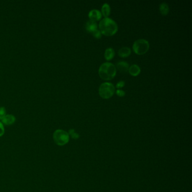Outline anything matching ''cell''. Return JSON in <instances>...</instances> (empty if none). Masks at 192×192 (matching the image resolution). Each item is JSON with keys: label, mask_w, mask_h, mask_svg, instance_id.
Here are the masks:
<instances>
[{"label": "cell", "mask_w": 192, "mask_h": 192, "mask_svg": "<svg viewBox=\"0 0 192 192\" xmlns=\"http://www.w3.org/2000/svg\"><path fill=\"white\" fill-rule=\"evenodd\" d=\"M99 27L101 34L106 36H112L118 31V25L116 22L109 18L101 20L99 23Z\"/></svg>", "instance_id": "6da1fadb"}, {"label": "cell", "mask_w": 192, "mask_h": 192, "mask_svg": "<svg viewBox=\"0 0 192 192\" xmlns=\"http://www.w3.org/2000/svg\"><path fill=\"white\" fill-rule=\"evenodd\" d=\"M117 69L115 65L111 63L106 62L102 64L99 69V74L101 79L109 81L115 77Z\"/></svg>", "instance_id": "7a4b0ae2"}, {"label": "cell", "mask_w": 192, "mask_h": 192, "mask_svg": "<svg viewBox=\"0 0 192 192\" xmlns=\"http://www.w3.org/2000/svg\"><path fill=\"white\" fill-rule=\"evenodd\" d=\"M115 92V87L110 82H104L100 85L99 89V93L103 99L111 98Z\"/></svg>", "instance_id": "3957f363"}, {"label": "cell", "mask_w": 192, "mask_h": 192, "mask_svg": "<svg viewBox=\"0 0 192 192\" xmlns=\"http://www.w3.org/2000/svg\"><path fill=\"white\" fill-rule=\"evenodd\" d=\"M132 48L135 53L137 55H144L149 50V43L145 39H139L134 43Z\"/></svg>", "instance_id": "277c9868"}, {"label": "cell", "mask_w": 192, "mask_h": 192, "mask_svg": "<svg viewBox=\"0 0 192 192\" xmlns=\"http://www.w3.org/2000/svg\"><path fill=\"white\" fill-rule=\"evenodd\" d=\"M53 139L55 144L59 146H63L69 142V135L65 131L57 130L53 134Z\"/></svg>", "instance_id": "5b68a950"}, {"label": "cell", "mask_w": 192, "mask_h": 192, "mask_svg": "<svg viewBox=\"0 0 192 192\" xmlns=\"http://www.w3.org/2000/svg\"><path fill=\"white\" fill-rule=\"evenodd\" d=\"M101 13L99 10H92L89 13V17L90 19L94 22L101 19Z\"/></svg>", "instance_id": "8992f818"}, {"label": "cell", "mask_w": 192, "mask_h": 192, "mask_svg": "<svg viewBox=\"0 0 192 192\" xmlns=\"http://www.w3.org/2000/svg\"><path fill=\"white\" fill-rule=\"evenodd\" d=\"M116 68H117V69L121 73H125L129 71V65L126 62L121 61L117 63Z\"/></svg>", "instance_id": "52a82bcc"}, {"label": "cell", "mask_w": 192, "mask_h": 192, "mask_svg": "<svg viewBox=\"0 0 192 192\" xmlns=\"http://www.w3.org/2000/svg\"><path fill=\"white\" fill-rule=\"evenodd\" d=\"M86 29L88 32L91 33L96 31V29H97V25L96 24V22L91 20L87 21L86 24Z\"/></svg>", "instance_id": "ba28073f"}, {"label": "cell", "mask_w": 192, "mask_h": 192, "mask_svg": "<svg viewBox=\"0 0 192 192\" xmlns=\"http://www.w3.org/2000/svg\"><path fill=\"white\" fill-rule=\"evenodd\" d=\"M129 72L131 76L136 77V76H138L140 73L141 70L138 65L133 64L131 65L129 68Z\"/></svg>", "instance_id": "9c48e42d"}, {"label": "cell", "mask_w": 192, "mask_h": 192, "mask_svg": "<svg viewBox=\"0 0 192 192\" xmlns=\"http://www.w3.org/2000/svg\"><path fill=\"white\" fill-rule=\"evenodd\" d=\"M131 54V49L127 47H124L118 50V54L121 58H126L130 56Z\"/></svg>", "instance_id": "30bf717a"}, {"label": "cell", "mask_w": 192, "mask_h": 192, "mask_svg": "<svg viewBox=\"0 0 192 192\" xmlns=\"http://www.w3.org/2000/svg\"><path fill=\"white\" fill-rule=\"evenodd\" d=\"M15 120V117L14 115H5L2 120V122L6 125H11L14 123Z\"/></svg>", "instance_id": "8fae6325"}, {"label": "cell", "mask_w": 192, "mask_h": 192, "mask_svg": "<svg viewBox=\"0 0 192 192\" xmlns=\"http://www.w3.org/2000/svg\"><path fill=\"white\" fill-rule=\"evenodd\" d=\"M115 52L113 48H109L106 49V51L104 53V57L106 60H108V61L111 60L115 57Z\"/></svg>", "instance_id": "7c38bea8"}, {"label": "cell", "mask_w": 192, "mask_h": 192, "mask_svg": "<svg viewBox=\"0 0 192 192\" xmlns=\"http://www.w3.org/2000/svg\"><path fill=\"white\" fill-rule=\"evenodd\" d=\"M111 13V8L109 5L108 4H104L103 5L102 8H101V15H103L105 18H108Z\"/></svg>", "instance_id": "4fadbf2b"}, {"label": "cell", "mask_w": 192, "mask_h": 192, "mask_svg": "<svg viewBox=\"0 0 192 192\" xmlns=\"http://www.w3.org/2000/svg\"><path fill=\"white\" fill-rule=\"evenodd\" d=\"M159 11L162 15H167L170 11L168 5L166 3H162L159 5Z\"/></svg>", "instance_id": "5bb4252c"}, {"label": "cell", "mask_w": 192, "mask_h": 192, "mask_svg": "<svg viewBox=\"0 0 192 192\" xmlns=\"http://www.w3.org/2000/svg\"><path fill=\"white\" fill-rule=\"evenodd\" d=\"M68 134H69V135H70L72 139H73L77 140L78 139H79V138H80V135L77 133L75 131V130L73 129L69 130Z\"/></svg>", "instance_id": "9a60e30c"}, {"label": "cell", "mask_w": 192, "mask_h": 192, "mask_svg": "<svg viewBox=\"0 0 192 192\" xmlns=\"http://www.w3.org/2000/svg\"><path fill=\"white\" fill-rule=\"evenodd\" d=\"M93 36L97 39H100L101 37V33L99 29H96L94 32L92 33Z\"/></svg>", "instance_id": "2e32d148"}, {"label": "cell", "mask_w": 192, "mask_h": 192, "mask_svg": "<svg viewBox=\"0 0 192 192\" xmlns=\"http://www.w3.org/2000/svg\"><path fill=\"white\" fill-rule=\"evenodd\" d=\"M6 115V110L4 107H0V120H2Z\"/></svg>", "instance_id": "e0dca14e"}, {"label": "cell", "mask_w": 192, "mask_h": 192, "mask_svg": "<svg viewBox=\"0 0 192 192\" xmlns=\"http://www.w3.org/2000/svg\"><path fill=\"white\" fill-rule=\"evenodd\" d=\"M116 94L117 95V96H120V97H123L126 94V92L125 91H123L122 90H120V89H118L116 91Z\"/></svg>", "instance_id": "ac0fdd59"}, {"label": "cell", "mask_w": 192, "mask_h": 192, "mask_svg": "<svg viewBox=\"0 0 192 192\" xmlns=\"http://www.w3.org/2000/svg\"><path fill=\"white\" fill-rule=\"evenodd\" d=\"M125 82L124 81H120L116 84V87L117 89H121L125 86Z\"/></svg>", "instance_id": "d6986e66"}, {"label": "cell", "mask_w": 192, "mask_h": 192, "mask_svg": "<svg viewBox=\"0 0 192 192\" xmlns=\"http://www.w3.org/2000/svg\"><path fill=\"white\" fill-rule=\"evenodd\" d=\"M5 132V129L4 127V125L2 122H0V137H1L4 134Z\"/></svg>", "instance_id": "ffe728a7"}]
</instances>
